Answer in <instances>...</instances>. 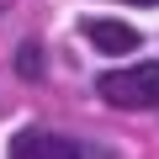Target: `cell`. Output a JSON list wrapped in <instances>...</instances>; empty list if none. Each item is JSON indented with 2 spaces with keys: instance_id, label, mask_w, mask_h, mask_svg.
I'll return each instance as SVG.
<instances>
[{
  "instance_id": "cell-2",
  "label": "cell",
  "mask_w": 159,
  "mask_h": 159,
  "mask_svg": "<svg viewBox=\"0 0 159 159\" xmlns=\"http://www.w3.org/2000/svg\"><path fill=\"white\" fill-rule=\"evenodd\" d=\"M6 159H101L90 154L85 138H69V133H48V127H27L11 138V154Z\"/></svg>"
},
{
  "instance_id": "cell-3",
  "label": "cell",
  "mask_w": 159,
  "mask_h": 159,
  "mask_svg": "<svg viewBox=\"0 0 159 159\" xmlns=\"http://www.w3.org/2000/svg\"><path fill=\"white\" fill-rule=\"evenodd\" d=\"M80 32H85V43L90 48H101V53H138V27H127V21H111V16H90V21H80Z\"/></svg>"
},
{
  "instance_id": "cell-5",
  "label": "cell",
  "mask_w": 159,
  "mask_h": 159,
  "mask_svg": "<svg viewBox=\"0 0 159 159\" xmlns=\"http://www.w3.org/2000/svg\"><path fill=\"white\" fill-rule=\"evenodd\" d=\"M122 6H159V0H122Z\"/></svg>"
},
{
  "instance_id": "cell-1",
  "label": "cell",
  "mask_w": 159,
  "mask_h": 159,
  "mask_svg": "<svg viewBox=\"0 0 159 159\" xmlns=\"http://www.w3.org/2000/svg\"><path fill=\"white\" fill-rule=\"evenodd\" d=\"M96 96H101L106 106H122V111H154V106H159V58L106 69V74L96 80Z\"/></svg>"
},
{
  "instance_id": "cell-4",
  "label": "cell",
  "mask_w": 159,
  "mask_h": 159,
  "mask_svg": "<svg viewBox=\"0 0 159 159\" xmlns=\"http://www.w3.org/2000/svg\"><path fill=\"white\" fill-rule=\"evenodd\" d=\"M43 69H48L43 43H21V48H16V74H21V80H43Z\"/></svg>"
}]
</instances>
